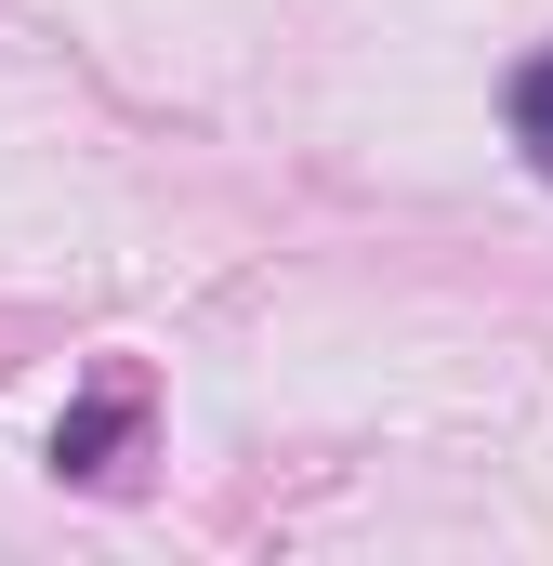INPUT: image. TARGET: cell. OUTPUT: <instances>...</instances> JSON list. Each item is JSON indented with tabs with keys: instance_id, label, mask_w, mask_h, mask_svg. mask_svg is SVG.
I'll return each mask as SVG.
<instances>
[{
	"instance_id": "7a4b0ae2",
	"label": "cell",
	"mask_w": 553,
	"mask_h": 566,
	"mask_svg": "<svg viewBox=\"0 0 553 566\" xmlns=\"http://www.w3.org/2000/svg\"><path fill=\"white\" fill-rule=\"evenodd\" d=\"M501 119H514V145H528V171L553 185V53H528V66H514V93H501Z\"/></svg>"
},
{
	"instance_id": "6da1fadb",
	"label": "cell",
	"mask_w": 553,
	"mask_h": 566,
	"mask_svg": "<svg viewBox=\"0 0 553 566\" xmlns=\"http://www.w3.org/2000/svg\"><path fill=\"white\" fill-rule=\"evenodd\" d=\"M133 434V396H93V409H66L53 422V474H106V448Z\"/></svg>"
}]
</instances>
